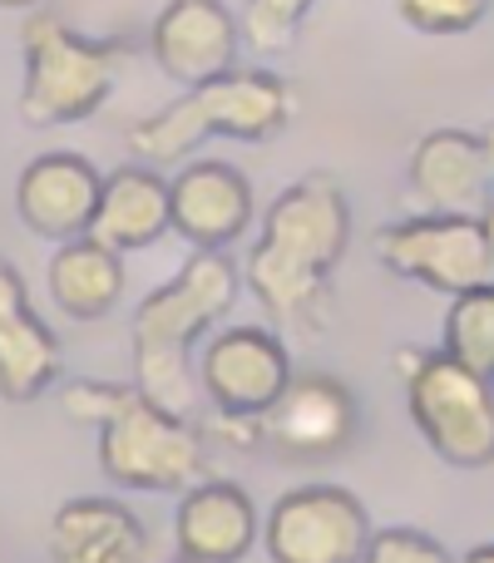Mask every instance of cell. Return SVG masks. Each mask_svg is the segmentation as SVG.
<instances>
[{
  "mask_svg": "<svg viewBox=\"0 0 494 563\" xmlns=\"http://www.w3.org/2000/svg\"><path fill=\"white\" fill-rule=\"evenodd\" d=\"M351 243V208L331 174H307L277 194L248 257V287L277 327H317L327 282Z\"/></svg>",
  "mask_w": 494,
  "mask_h": 563,
  "instance_id": "obj_1",
  "label": "cell"
},
{
  "mask_svg": "<svg viewBox=\"0 0 494 563\" xmlns=\"http://www.w3.org/2000/svg\"><path fill=\"white\" fill-rule=\"evenodd\" d=\"M69 420L99 426V465L114 485L144 495H174L208 479V445L188 416H174L139 386H105L79 380L59 396Z\"/></svg>",
  "mask_w": 494,
  "mask_h": 563,
  "instance_id": "obj_2",
  "label": "cell"
},
{
  "mask_svg": "<svg viewBox=\"0 0 494 563\" xmlns=\"http://www.w3.org/2000/svg\"><path fill=\"white\" fill-rule=\"evenodd\" d=\"M238 301V267L218 247H198L188 267L168 287L149 291L134 311V366L139 390L174 416L194 410L188 351L213 321H223Z\"/></svg>",
  "mask_w": 494,
  "mask_h": 563,
  "instance_id": "obj_3",
  "label": "cell"
},
{
  "mask_svg": "<svg viewBox=\"0 0 494 563\" xmlns=\"http://www.w3.org/2000/svg\"><path fill=\"white\" fill-rule=\"evenodd\" d=\"M292 109H297V99H292V85L282 75H272V69H228V75L188 89L184 99H174L158 114L139 119L129 129V148L144 164H178L213 134L262 144V139L287 129Z\"/></svg>",
  "mask_w": 494,
  "mask_h": 563,
  "instance_id": "obj_4",
  "label": "cell"
},
{
  "mask_svg": "<svg viewBox=\"0 0 494 563\" xmlns=\"http://www.w3.org/2000/svg\"><path fill=\"white\" fill-rule=\"evenodd\" d=\"M25 45V89H20V119L35 129L79 124L99 114L114 89L119 69L134 49L119 40H85L50 10H35L20 30Z\"/></svg>",
  "mask_w": 494,
  "mask_h": 563,
  "instance_id": "obj_5",
  "label": "cell"
},
{
  "mask_svg": "<svg viewBox=\"0 0 494 563\" xmlns=\"http://www.w3.org/2000/svg\"><path fill=\"white\" fill-rule=\"evenodd\" d=\"M410 420L446 465H490L494 460V386L450 361L446 351H400Z\"/></svg>",
  "mask_w": 494,
  "mask_h": 563,
  "instance_id": "obj_6",
  "label": "cell"
},
{
  "mask_svg": "<svg viewBox=\"0 0 494 563\" xmlns=\"http://www.w3.org/2000/svg\"><path fill=\"white\" fill-rule=\"evenodd\" d=\"M381 263L396 277H410L430 291H475L494 282V243L480 218L465 213H420L381 228Z\"/></svg>",
  "mask_w": 494,
  "mask_h": 563,
  "instance_id": "obj_7",
  "label": "cell"
},
{
  "mask_svg": "<svg viewBox=\"0 0 494 563\" xmlns=\"http://www.w3.org/2000/svg\"><path fill=\"white\" fill-rule=\"evenodd\" d=\"M262 534L272 563H361L371 544V519L351 489L307 485L272 505Z\"/></svg>",
  "mask_w": 494,
  "mask_h": 563,
  "instance_id": "obj_8",
  "label": "cell"
},
{
  "mask_svg": "<svg viewBox=\"0 0 494 563\" xmlns=\"http://www.w3.org/2000/svg\"><path fill=\"white\" fill-rule=\"evenodd\" d=\"M243 20L223 0H168L149 30V55L174 85L198 89L238 69Z\"/></svg>",
  "mask_w": 494,
  "mask_h": 563,
  "instance_id": "obj_9",
  "label": "cell"
},
{
  "mask_svg": "<svg viewBox=\"0 0 494 563\" xmlns=\"http://www.w3.org/2000/svg\"><path fill=\"white\" fill-rule=\"evenodd\" d=\"M204 390L218 416H267L292 380L287 346L267 327H228L204 351Z\"/></svg>",
  "mask_w": 494,
  "mask_h": 563,
  "instance_id": "obj_10",
  "label": "cell"
},
{
  "mask_svg": "<svg viewBox=\"0 0 494 563\" xmlns=\"http://www.w3.org/2000/svg\"><path fill=\"white\" fill-rule=\"evenodd\" d=\"M410 194L426 213H465L480 218L490 208L494 184V129L465 134V129H436L410 154Z\"/></svg>",
  "mask_w": 494,
  "mask_h": 563,
  "instance_id": "obj_11",
  "label": "cell"
},
{
  "mask_svg": "<svg viewBox=\"0 0 494 563\" xmlns=\"http://www.w3.org/2000/svg\"><path fill=\"white\" fill-rule=\"evenodd\" d=\"M99 194H105V174L85 154L59 148V154H40L35 164H25L15 184V213L45 243H69L89 233Z\"/></svg>",
  "mask_w": 494,
  "mask_h": 563,
  "instance_id": "obj_12",
  "label": "cell"
},
{
  "mask_svg": "<svg viewBox=\"0 0 494 563\" xmlns=\"http://www.w3.org/2000/svg\"><path fill=\"white\" fill-rule=\"evenodd\" d=\"M168 208H174V233H184L194 247H218L223 253L252 223V184L233 164L198 158V164H184L174 174Z\"/></svg>",
  "mask_w": 494,
  "mask_h": 563,
  "instance_id": "obj_13",
  "label": "cell"
},
{
  "mask_svg": "<svg viewBox=\"0 0 494 563\" xmlns=\"http://www.w3.org/2000/svg\"><path fill=\"white\" fill-rule=\"evenodd\" d=\"M257 426L282 455H337L351 440V396L331 376H292Z\"/></svg>",
  "mask_w": 494,
  "mask_h": 563,
  "instance_id": "obj_14",
  "label": "cell"
},
{
  "mask_svg": "<svg viewBox=\"0 0 494 563\" xmlns=\"http://www.w3.org/2000/svg\"><path fill=\"white\" fill-rule=\"evenodd\" d=\"M174 534L184 563H243L257 544V509L233 479H204L178 505Z\"/></svg>",
  "mask_w": 494,
  "mask_h": 563,
  "instance_id": "obj_15",
  "label": "cell"
},
{
  "mask_svg": "<svg viewBox=\"0 0 494 563\" xmlns=\"http://www.w3.org/2000/svg\"><path fill=\"white\" fill-rule=\"evenodd\" d=\"M59 376V341L30 311L25 282L0 257V396L25 406Z\"/></svg>",
  "mask_w": 494,
  "mask_h": 563,
  "instance_id": "obj_16",
  "label": "cell"
},
{
  "mask_svg": "<svg viewBox=\"0 0 494 563\" xmlns=\"http://www.w3.org/2000/svg\"><path fill=\"white\" fill-rule=\"evenodd\" d=\"M144 525L119 499H69L50 525V559L55 563H144Z\"/></svg>",
  "mask_w": 494,
  "mask_h": 563,
  "instance_id": "obj_17",
  "label": "cell"
},
{
  "mask_svg": "<svg viewBox=\"0 0 494 563\" xmlns=\"http://www.w3.org/2000/svg\"><path fill=\"white\" fill-rule=\"evenodd\" d=\"M174 228V208H168V178H158L154 168H114L105 178L95 223L89 238L114 253H139V247L158 243Z\"/></svg>",
  "mask_w": 494,
  "mask_h": 563,
  "instance_id": "obj_18",
  "label": "cell"
},
{
  "mask_svg": "<svg viewBox=\"0 0 494 563\" xmlns=\"http://www.w3.org/2000/svg\"><path fill=\"white\" fill-rule=\"evenodd\" d=\"M50 297L65 317L75 321H99L105 311L119 307L124 297V263L114 247L95 243V238H69L59 253L50 257Z\"/></svg>",
  "mask_w": 494,
  "mask_h": 563,
  "instance_id": "obj_19",
  "label": "cell"
},
{
  "mask_svg": "<svg viewBox=\"0 0 494 563\" xmlns=\"http://www.w3.org/2000/svg\"><path fill=\"white\" fill-rule=\"evenodd\" d=\"M446 351L465 371L494 386V282L475 291H460L446 311Z\"/></svg>",
  "mask_w": 494,
  "mask_h": 563,
  "instance_id": "obj_20",
  "label": "cell"
},
{
  "mask_svg": "<svg viewBox=\"0 0 494 563\" xmlns=\"http://www.w3.org/2000/svg\"><path fill=\"white\" fill-rule=\"evenodd\" d=\"M307 10H311V0H248L243 40L257 55H282L297 40Z\"/></svg>",
  "mask_w": 494,
  "mask_h": 563,
  "instance_id": "obj_21",
  "label": "cell"
},
{
  "mask_svg": "<svg viewBox=\"0 0 494 563\" xmlns=\"http://www.w3.org/2000/svg\"><path fill=\"white\" fill-rule=\"evenodd\" d=\"M396 15L420 35H465L490 15V0H396Z\"/></svg>",
  "mask_w": 494,
  "mask_h": 563,
  "instance_id": "obj_22",
  "label": "cell"
},
{
  "mask_svg": "<svg viewBox=\"0 0 494 563\" xmlns=\"http://www.w3.org/2000/svg\"><path fill=\"white\" fill-rule=\"evenodd\" d=\"M361 563H455L446 544H436L420 529H371V544Z\"/></svg>",
  "mask_w": 494,
  "mask_h": 563,
  "instance_id": "obj_23",
  "label": "cell"
},
{
  "mask_svg": "<svg viewBox=\"0 0 494 563\" xmlns=\"http://www.w3.org/2000/svg\"><path fill=\"white\" fill-rule=\"evenodd\" d=\"M460 563H494V544H480V549H470V554L460 559Z\"/></svg>",
  "mask_w": 494,
  "mask_h": 563,
  "instance_id": "obj_24",
  "label": "cell"
},
{
  "mask_svg": "<svg viewBox=\"0 0 494 563\" xmlns=\"http://www.w3.org/2000/svg\"><path fill=\"white\" fill-rule=\"evenodd\" d=\"M40 0H0V10H35Z\"/></svg>",
  "mask_w": 494,
  "mask_h": 563,
  "instance_id": "obj_25",
  "label": "cell"
},
{
  "mask_svg": "<svg viewBox=\"0 0 494 563\" xmlns=\"http://www.w3.org/2000/svg\"><path fill=\"white\" fill-rule=\"evenodd\" d=\"M480 223H485V233H490V243H494V198H490L485 213H480Z\"/></svg>",
  "mask_w": 494,
  "mask_h": 563,
  "instance_id": "obj_26",
  "label": "cell"
}]
</instances>
